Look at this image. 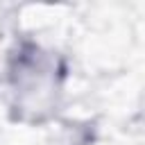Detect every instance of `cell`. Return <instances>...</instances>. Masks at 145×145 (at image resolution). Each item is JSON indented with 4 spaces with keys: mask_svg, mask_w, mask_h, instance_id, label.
I'll return each instance as SVG.
<instances>
[{
    "mask_svg": "<svg viewBox=\"0 0 145 145\" xmlns=\"http://www.w3.org/2000/svg\"><path fill=\"white\" fill-rule=\"evenodd\" d=\"M57 61L52 57H48L45 52H41V48L36 45H27L20 50V54L16 57V66L11 70V79H14V93H16V106H25L29 100V93L36 91V102H39V111H43V104L52 100L54 91H57Z\"/></svg>",
    "mask_w": 145,
    "mask_h": 145,
    "instance_id": "cell-1",
    "label": "cell"
}]
</instances>
